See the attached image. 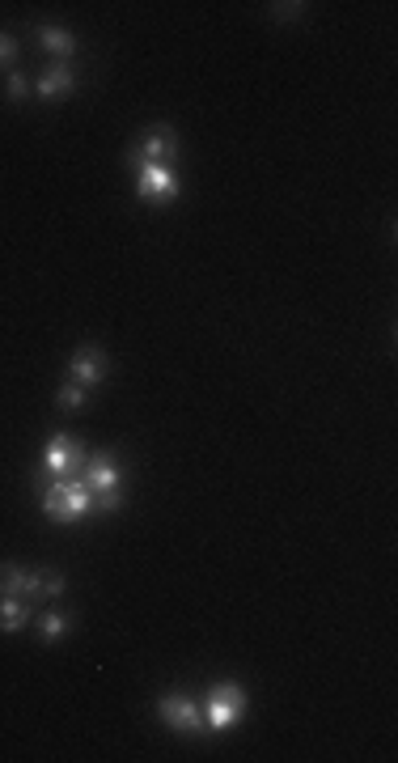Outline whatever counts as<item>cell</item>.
Listing matches in <instances>:
<instances>
[{
    "instance_id": "11",
    "label": "cell",
    "mask_w": 398,
    "mask_h": 763,
    "mask_svg": "<svg viewBox=\"0 0 398 763\" xmlns=\"http://www.w3.org/2000/svg\"><path fill=\"white\" fill-rule=\"evenodd\" d=\"M81 479L94 492H111V488H119V467H115V458L111 454H94L85 463V471H81Z\"/></svg>"
},
{
    "instance_id": "2",
    "label": "cell",
    "mask_w": 398,
    "mask_h": 763,
    "mask_svg": "<svg viewBox=\"0 0 398 763\" xmlns=\"http://www.w3.org/2000/svg\"><path fill=\"white\" fill-rule=\"evenodd\" d=\"M157 717L166 721L170 734H183V738H204V730H208L204 704L191 700V696H161L157 700Z\"/></svg>"
},
{
    "instance_id": "7",
    "label": "cell",
    "mask_w": 398,
    "mask_h": 763,
    "mask_svg": "<svg viewBox=\"0 0 398 763\" xmlns=\"http://www.w3.org/2000/svg\"><path fill=\"white\" fill-rule=\"evenodd\" d=\"M106 374H111V361H106V348H102V344H81L77 357L68 361V378L81 382L85 390L98 386V382H106Z\"/></svg>"
},
{
    "instance_id": "8",
    "label": "cell",
    "mask_w": 398,
    "mask_h": 763,
    "mask_svg": "<svg viewBox=\"0 0 398 763\" xmlns=\"http://www.w3.org/2000/svg\"><path fill=\"white\" fill-rule=\"evenodd\" d=\"M77 68H72V64H47L43 68V73L39 77H34V94H39V98H47V102H56V98H68L72 90H77Z\"/></svg>"
},
{
    "instance_id": "4",
    "label": "cell",
    "mask_w": 398,
    "mask_h": 763,
    "mask_svg": "<svg viewBox=\"0 0 398 763\" xmlns=\"http://www.w3.org/2000/svg\"><path fill=\"white\" fill-rule=\"evenodd\" d=\"M174 157H178V132L170 128V123H153V128L144 132L140 140H132V149H128V166H136V162L174 166Z\"/></svg>"
},
{
    "instance_id": "6",
    "label": "cell",
    "mask_w": 398,
    "mask_h": 763,
    "mask_svg": "<svg viewBox=\"0 0 398 763\" xmlns=\"http://www.w3.org/2000/svg\"><path fill=\"white\" fill-rule=\"evenodd\" d=\"M136 195L144 204H170L178 195V174L174 166H153V162H136Z\"/></svg>"
},
{
    "instance_id": "17",
    "label": "cell",
    "mask_w": 398,
    "mask_h": 763,
    "mask_svg": "<svg viewBox=\"0 0 398 763\" xmlns=\"http://www.w3.org/2000/svg\"><path fill=\"white\" fill-rule=\"evenodd\" d=\"M5 94H9V102H26L30 98V77L26 73H9Z\"/></svg>"
},
{
    "instance_id": "13",
    "label": "cell",
    "mask_w": 398,
    "mask_h": 763,
    "mask_svg": "<svg viewBox=\"0 0 398 763\" xmlns=\"http://www.w3.org/2000/svg\"><path fill=\"white\" fill-rule=\"evenodd\" d=\"M34 624H39V636L51 645V641H60V636H68L72 628H77V619L64 615V611H43L39 619H34Z\"/></svg>"
},
{
    "instance_id": "12",
    "label": "cell",
    "mask_w": 398,
    "mask_h": 763,
    "mask_svg": "<svg viewBox=\"0 0 398 763\" xmlns=\"http://www.w3.org/2000/svg\"><path fill=\"white\" fill-rule=\"evenodd\" d=\"M34 619L30 598H0V632H22Z\"/></svg>"
},
{
    "instance_id": "9",
    "label": "cell",
    "mask_w": 398,
    "mask_h": 763,
    "mask_svg": "<svg viewBox=\"0 0 398 763\" xmlns=\"http://www.w3.org/2000/svg\"><path fill=\"white\" fill-rule=\"evenodd\" d=\"M0 598H30L39 602V569H22V564H0Z\"/></svg>"
},
{
    "instance_id": "5",
    "label": "cell",
    "mask_w": 398,
    "mask_h": 763,
    "mask_svg": "<svg viewBox=\"0 0 398 763\" xmlns=\"http://www.w3.org/2000/svg\"><path fill=\"white\" fill-rule=\"evenodd\" d=\"M89 463L85 454V441L81 437H68V433H56L47 441V454H43V467L51 471V479H64V475H81Z\"/></svg>"
},
{
    "instance_id": "14",
    "label": "cell",
    "mask_w": 398,
    "mask_h": 763,
    "mask_svg": "<svg viewBox=\"0 0 398 763\" xmlns=\"http://www.w3.org/2000/svg\"><path fill=\"white\" fill-rule=\"evenodd\" d=\"M85 399H89V390H85L81 382H72V378L56 390V407H60V412H81Z\"/></svg>"
},
{
    "instance_id": "15",
    "label": "cell",
    "mask_w": 398,
    "mask_h": 763,
    "mask_svg": "<svg viewBox=\"0 0 398 763\" xmlns=\"http://www.w3.org/2000/svg\"><path fill=\"white\" fill-rule=\"evenodd\" d=\"M68 594V581L56 569H39V602H56Z\"/></svg>"
},
{
    "instance_id": "19",
    "label": "cell",
    "mask_w": 398,
    "mask_h": 763,
    "mask_svg": "<svg viewBox=\"0 0 398 763\" xmlns=\"http://www.w3.org/2000/svg\"><path fill=\"white\" fill-rule=\"evenodd\" d=\"M17 51H22V47H17L13 34H9V30H0V64H13V60H17Z\"/></svg>"
},
{
    "instance_id": "3",
    "label": "cell",
    "mask_w": 398,
    "mask_h": 763,
    "mask_svg": "<svg viewBox=\"0 0 398 763\" xmlns=\"http://www.w3.org/2000/svg\"><path fill=\"white\" fill-rule=\"evenodd\" d=\"M246 717V687L242 683H216V691L208 696V708H204V721L212 734L221 730H233Z\"/></svg>"
},
{
    "instance_id": "18",
    "label": "cell",
    "mask_w": 398,
    "mask_h": 763,
    "mask_svg": "<svg viewBox=\"0 0 398 763\" xmlns=\"http://www.w3.org/2000/svg\"><path fill=\"white\" fill-rule=\"evenodd\" d=\"M98 509H102V513H119V509H123V488L98 492Z\"/></svg>"
},
{
    "instance_id": "10",
    "label": "cell",
    "mask_w": 398,
    "mask_h": 763,
    "mask_svg": "<svg viewBox=\"0 0 398 763\" xmlns=\"http://www.w3.org/2000/svg\"><path fill=\"white\" fill-rule=\"evenodd\" d=\"M34 43H39L43 51H51L60 64H68L72 51H77V34L64 30V26H34Z\"/></svg>"
},
{
    "instance_id": "16",
    "label": "cell",
    "mask_w": 398,
    "mask_h": 763,
    "mask_svg": "<svg viewBox=\"0 0 398 763\" xmlns=\"http://www.w3.org/2000/svg\"><path fill=\"white\" fill-rule=\"evenodd\" d=\"M271 22H301L305 13H310V5H301V0H288V5H271Z\"/></svg>"
},
{
    "instance_id": "1",
    "label": "cell",
    "mask_w": 398,
    "mask_h": 763,
    "mask_svg": "<svg viewBox=\"0 0 398 763\" xmlns=\"http://www.w3.org/2000/svg\"><path fill=\"white\" fill-rule=\"evenodd\" d=\"M89 505H94V488H89L81 475L51 479L47 492H43V513L51 522H81V513Z\"/></svg>"
}]
</instances>
